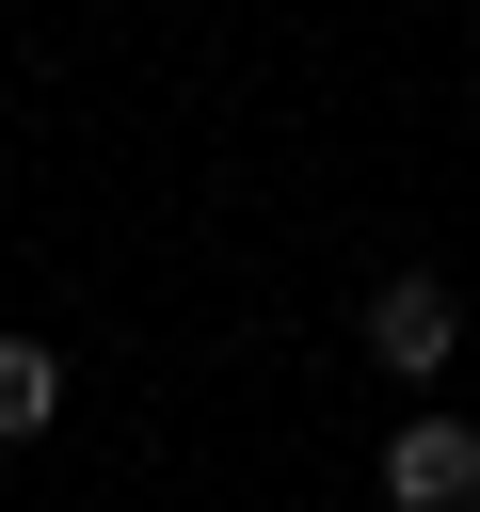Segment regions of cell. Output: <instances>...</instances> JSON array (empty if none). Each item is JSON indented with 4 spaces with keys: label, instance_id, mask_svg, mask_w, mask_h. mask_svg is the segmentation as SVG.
Masks as SVG:
<instances>
[{
    "label": "cell",
    "instance_id": "3",
    "mask_svg": "<svg viewBox=\"0 0 480 512\" xmlns=\"http://www.w3.org/2000/svg\"><path fill=\"white\" fill-rule=\"evenodd\" d=\"M48 416H64V352H48V336H0V448L48 432Z\"/></svg>",
    "mask_w": 480,
    "mask_h": 512
},
{
    "label": "cell",
    "instance_id": "2",
    "mask_svg": "<svg viewBox=\"0 0 480 512\" xmlns=\"http://www.w3.org/2000/svg\"><path fill=\"white\" fill-rule=\"evenodd\" d=\"M384 512H480V432L464 416H400L384 432Z\"/></svg>",
    "mask_w": 480,
    "mask_h": 512
},
{
    "label": "cell",
    "instance_id": "1",
    "mask_svg": "<svg viewBox=\"0 0 480 512\" xmlns=\"http://www.w3.org/2000/svg\"><path fill=\"white\" fill-rule=\"evenodd\" d=\"M448 352H464V288H448V272H384V288H368V368H384V384H432Z\"/></svg>",
    "mask_w": 480,
    "mask_h": 512
}]
</instances>
